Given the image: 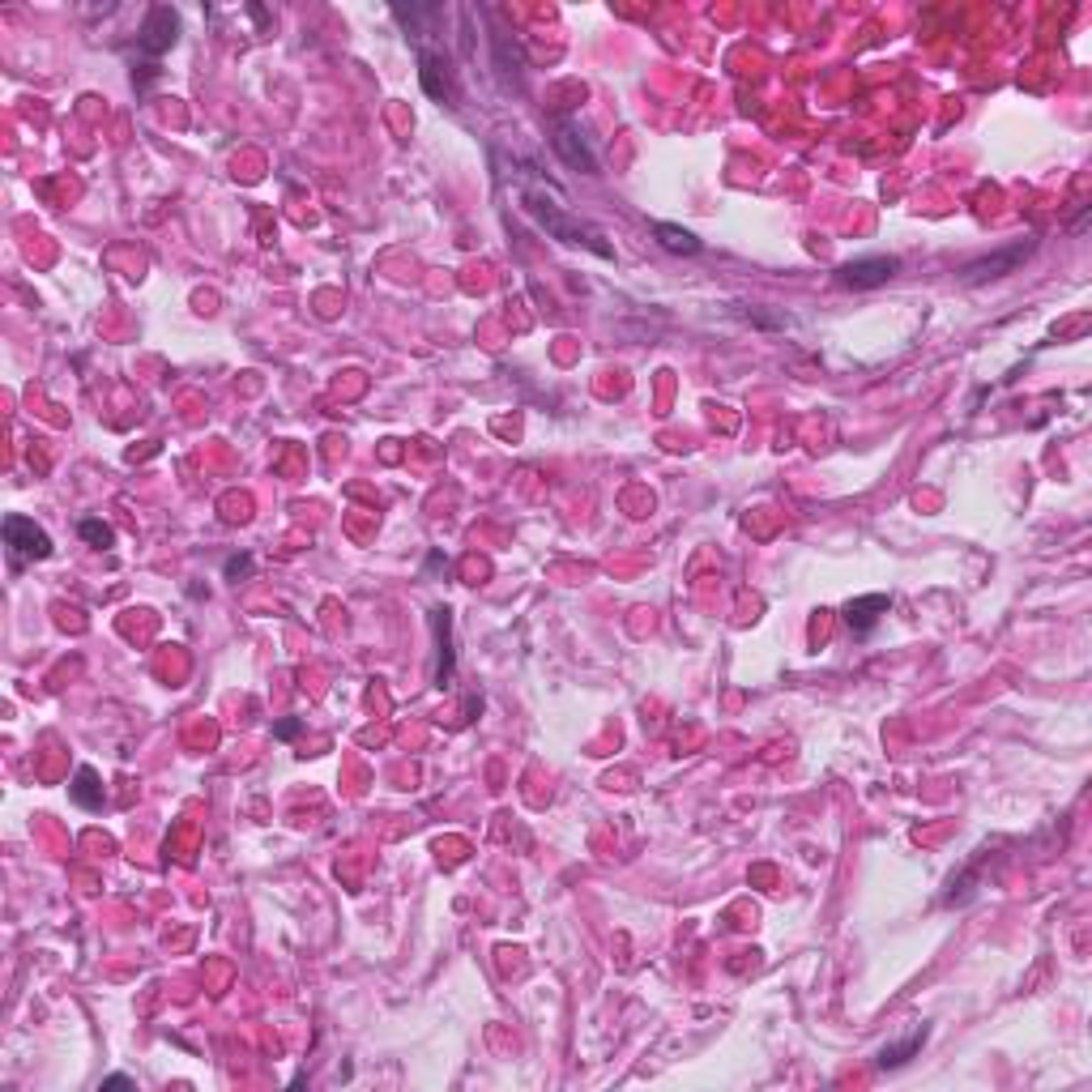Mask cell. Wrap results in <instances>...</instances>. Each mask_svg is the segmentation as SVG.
Listing matches in <instances>:
<instances>
[{
  "label": "cell",
  "mask_w": 1092,
  "mask_h": 1092,
  "mask_svg": "<svg viewBox=\"0 0 1092 1092\" xmlns=\"http://www.w3.org/2000/svg\"><path fill=\"white\" fill-rule=\"evenodd\" d=\"M525 205H529V214H534L538 222L546 231L555 235V240H564V244H585V248H594L598 257H610V248L601 244V235L598 231H590L585 227V222H572L564 209H555V205H546L542 197H525Z\"/></svg>",
  "instance_id": "cell-1"
},
{
  "label": "cell",
  "mask_w": 1092,
  "mask_h": 1092,
  "mask_svg": "<svg viewBox=\"0 0 1092 1092\" xmlns=\"http://www.w3.org/2000/svg\"><path fill=\"white\" fill-rule=\"evenodd\" d=\"M5 546H9L13 568L35 564V559H48L52 555V538L31 521V516H18V512L5 516Z\"/></svg>",
  "instance_id": "cell-2"
},
{
  "label": "cell",
  "mask_w": 1092,
  "mask_h": 1092,
  "mask_svg": "<svg viewBox=\"0 0 1092 1092\" xmlns=\"http://www.w3.org/2000/svg\"><path fill=\"white\" fill-rule=\"evenodd\" d=\"M1033 248H1037V240H1020L1012 248H1003V252H990V257L982 261H969L964 265V282L977 286V282H990V277H1003V273H1016V265L1020 261H1029L1033 257Z\"/></svg>",
  "instance_id": "cell-3"
},
{
  "label": "cell",
  "mask_w": 1092,
  "mask_h": 1092,
  "mask_svg": "<svg viewBox=\"0 0 1092 1092\" xmlns=\"http://www.w3.org/2000/svg\"><path fill=\"white\" fill-rule=\"evenodd\" d=\"M896 270H901V261L896 257H858V261H849V265L836 270V282L849 286V290H871V286L892 282Z\"/></svg>",
  "instance_id": "cell-4"
},
{
  "label": "cell",
  "mask_w": 1092,
  "mask_h": 1092,
  "mask_svg": "<svg viewBox=\"0 0 1092 1092\" xmlns=\"http://www.w3.org/2000/svg\"><path fill=\"white\" fill-rule=\"evenodd\" d=\"M175 35H179V18H175V9L159 5V9H150V18H146V26H142V35H137V48H142L146 55H154V60H159V55L175 44Z\"/></svg>",
  "instance_id": "cell-5"
},
{
  "label": "cell",
  "mask_w": 1092,
  "mask_h": 1092,
  "mask_svg": "<svg viewBox=\"0 0 1092 1092\" xmlns=\"http://www.w3.org/2000/svg\"><path fill=\"white\" fill-rule=\"evenodd\" d=\"M418 73H423V90L431 99H444V103H457V81H453V68L440 52H418Z\"/></svg>",
  "instance_id": "cell-6"
},
{
  "label": "cell",
  "mask_w": 1092,
  "mask_h": 1092,
  "mask_svg": "<svg viewBox=\"0 0 1092 1092\" xmlns=\"http://www.w3.org/2000/svg\"><path fill=\"white\" fill-rule=\"evenodd\" d=\"M555 150H559V159H564L568 166H577V171H585V175H594L598 171V159H594V150L581 142V129L572 120H559L555 124Z\"/></svg>",
  "instance_id": "cell-7"
},
{
  "label": "cell",
  "mask_w": 1092,
  "mask_h": 1092,
  "mask_svg": "<svg viewBox=\"0 0 1092 1092\" xmlns=\"http://www.w3.org/2000/svg\"><path fill=\"white\" fill-rule=\"evenodd\" d=\"M892 606V598L888 594H866V598H853L849 606H845V623H849V632L853 636H871V627L884 619Z\"/></svg>",
  "instance_id": "cell-8"
},
{
  "label": "cell",
  "mask_w": 1092,
  "mask_h": 1092,
  "mask_svg": "<svg viewBox=\"0 0 1092 1092\" xmlns=\"http://www.w3.org/2000/svg\"><path fill=\"white\" fill-rule=\"evenodd\" d=\"M653 235H657V244H662L666 252H679V257H696V252H700V240H696V235L683 231V227H675V222H657Z\"/></svg>",
  "instance_id": "cell-9"
},
{
  "label": "cell",
  "mask_w": 1092,
  "mask_h": 1092,
  "mask_svg": "<svg viewBox=\"0 0 1092 1092\" xmlns=\"http://www.w3.org/2000/svg\"><path fill=\"white\" fill-rule=\"evenodd\" d=\"M922 1041H927V1025L909 1033V1037H905L901 1045H884V1049H879V1071H888V1067H901V1062H909V1058H914L918 1049H922Z\"/></svg>",
  "instance_id": "cell-10"
},
{
  "label": "cell",
  "mask_w": 1092,
  "mask_h": 1092,
  "mask_svg": "<svg viewBox=\"0 0 1092 1092\" xmlns=\"http://www.w3.org/2000/svg\"><path fill=\"white\" fill-rule=\"evenodd\" d=\"M68 790H73V798L86 811H99L103 807V786H99V773H94V768H77L73 786H68Z\"/></svg>",
  "instance_id": "cell-11"
},
{
  "label": "cell",
  "mask_w": 1092,
  "mask_h": 1092,
  "mask_svg": "<svg viewBox=\"0 0 1092 1092\" xmlns=\"http://www.w3.org/2000/svg\"><path fill=\"white\" fill-rule=\"evenodd\" d=\"M436 632H440V653H444V662H440V688H444V683L453 679V653H448V640H444L448 636V610L436 614Z\"/></svg>",
  "instance_id": "cell-12"
},
{
  "label": "cell",
  "mask_w": 1092,
  "mask_h": 1092,
  "mask_svg": "<svg viewBox=\"0 0 1092 1092\" xmlns=\"http://www.w3.org/2000/svg\"><path fill=\"white\" fill-rule=\"evenodd\" d=\"M81 538H86L90 546H99V551H103V546L116 542V534H111V529H107L103 521H81Z\"/></svg>",
  "instance_id": "cell-13"
},
{
  "label": "cell",
  "mask_w": 1092,
  "mask_h": 1092,
  "mask_svg": "<svg viewBox=\"0 0 1092 1092\" xmlns=\"http://www.w3.org/2000/svg\"><path fill=\"white\" fill-rule=\"evenodd\" d=\"M252 572V559L244 555V559H227V581H240V577H248Z\"/></svg>",
  "instance_id": "cell-14"
},
{
  "label": "cell",
  "mask_w": 1092,
  "mask_h": 1092,
  "mask_svg": "<svg viewBox=\"0 0 1092 1092\" xmlns=\"http://www.w3.org/2000/svg\"><path fill=\"white\" fill-rule=\"evenodd\" d=\"M103 1088H133L129 1075H111V1080H103Z\"/></svg>",
  "instance_id": "cell-15"
},
{
  "label": "cell",
  "mask_w": 1092,
  "mask_h": 1092,
  "mask_svg": "<svg viewBox=\"0 0 1092 1092\" xmlns=\"http://www.w3.org/2000/svg\"><path fill=\"white\" fill-rule=\"evenodd\" d=\"M295 730H299V721H282V725H277V734H282V738H290Z\"/></svg>",
  "instance_id": "cell-16"
}]
</instances>
